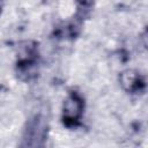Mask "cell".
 Segmentation results:
<instances>
[{"instance_id":"3957f363","label":"cell","mask_w":148,"mask_h":148,"mask_svg":"<svg viewBox=\"0 0 148 148\" xmlns=\"http://www.w3.org/2000/svg\"><path fill=\"white\" fill-rule=\"evenodd\" d=\"M121 87L128 92H139L145 88L143 76L135 69H126L119 76Z\"/></svg>"},{"instance_id":"6da1fadb","label":"cell","mask_w":148,"mask_h":148,"mask_svg":"<svg viewBox=\"0 0 148 148\" xmlns=\"http://www.w3.org/2000/svg\"><path fill=\"white\" fill-rule=\"evenodd\" d=\"M83 113V101L76 94L72 92L67 96L62 105V120L67 126L77 124Z\"/></svg>"},{"instance_id":"277c9868","label":"cell","mask_w":148,"mask_h":148,"mask_svg":"<svg viewBox=\"0 0 148 148\" xmlns=\"http://www.w3.org/2000/svg\"><path fill=\"white\" fill-rule=\"evenodd\" d=\"M76 1L79 3V8L80 9H83V12L89 10V8L92 5V0H76Z\"/></svg>"},{"instance_id":"7a4b0ae2","label":"cell","mask_w":148,"mask_h":148,"mask_svg":"<svg viewBox=\"0 0 148 148\" xmlns=\"http://www.w3.org/2000/svg\"><path fill=\"white\" fill-rule=\"evenodd\" d=\"M45 132H46V125L44 123V119L40 118L39 116L35 117L28 123V126L24 131L23 145L29 147H37L43 145Z\"/></svg>"}]
</instances>
